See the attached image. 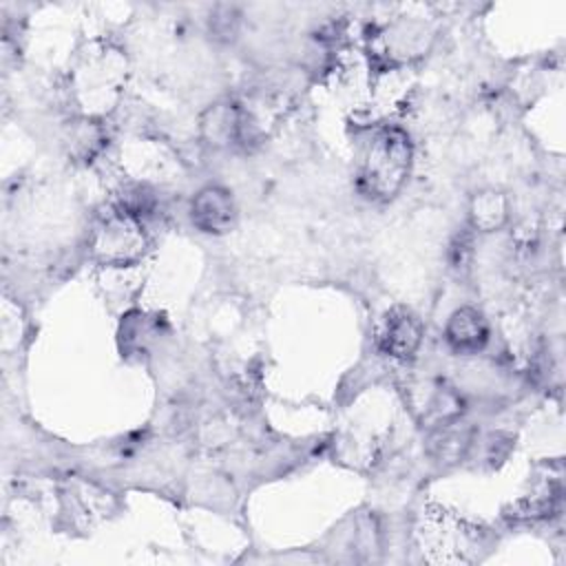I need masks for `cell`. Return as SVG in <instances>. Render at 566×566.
<instances>
[{"label":"cell","instance_id":"obj_1","mask_svg":"<svg viewBox=\"0 0 566 566\" xmlns=\"http://www.w3.org/2000/svg\"><path fill=\"white\" fill-rule=\"evenodd\" d=\"M413 161V144L405 128L380 126L365 142L358 159L356 188L371 201H389L405 186Z\"/></svg>","mask_w":566,"mask_h":566},{"label":"cell","instance_id":"obj_2","mask_svg":"<svg viewBox=\"0 0 566 566\" xmlns=\"http://www.w3.org/2000/svg\"><path fill=\"white\" fill-rule=\"evenodd\" d=\"M146 245L142 217L124 206L102 210L88 237L91 254L106 265H130L144 256Z\"/></svg>","mask_w":566,"mask_h":566},{"label":"cell","instance_id":"obj_3","mask_svg":"<svg viewBox=\"0 0 566 566\" xmlns=\"http://www.w3.org/2000/svg\"><path fill=\"white\" fill-rule=\"evenodd\" d=\"M422 336L424 325L418 314L405 305H396L382 314L376 338L382 354L398 360H409L420 349Z\"/></svg>","mask_w":566,"mask_h":566},{"label":"cell","instance_id":"obj_4","mask_svg":"<svg viewBox=\"0 0 566 566\" xmlns=\"http://www.w3.org/2000/svg\"><path fill=\"white\" fill-rule=\"evenodd\" d=\"M190 221L206 234H226L237 226V203L228 188L203 186L190 201Z\"/></svg>","mask_w":566,"mask_h":566},{"label":"cell","instance_id":"obj_5","mask_svg":"<svg viewBox=\"0 0 566 566\" xmlns=\"http://www.w3.org/2000/svg\"><path fill=\"white\" fill-rule=\"evenodd\" d=\"M199 135L212 148L241 144L245 135V113L234 102H214L199 117Z\"/></svg>","mask_w":566,"mask_h":566},{"label":"cell","instance_id":"obj_6","mask_svg":"<svg viewBox=\"0 0 566 566\" xmlns=\"http://www.w3.org/2000/svg\"><path fill=\"white\" fill-rule=\"evenodd\" d=\"M489 321L478 307H458L444 325V340L451 352L471 356L486 347L489 343Z\"/></svg>","mask_w":566,"mask_h":566},{"label":"cell","instance_id":"obj_7","mask_svg":"<svg viewBox=\"0 0 566 566\" xmlns=\"http://www.w3.org/2000/svg\"><path fill=\"white\" fill-rule=\"evenodd\" d=\"M473 444V429L462 422L460 418L431 427L427 438V451L429 455L444 467H453L462 462Z\"/></svg>","mask_w":566,"mask_h":566},{"label":"cell","instance_id":"obj_8","mask_svg":"<svg viewBox=\"0 0 566 566\" xmlns=\"http://www.w3.org/2000/svg\"><path fill=\"white\" fill-rule=\"evenodd\" d=\"M509 221V199L495 188H484L469 199V228L475 232H495Z\"/></svg>","mask_w":566,"mask_h":566},{"label":"cell","instance_id":"obj_9","mask_svg":"<svg viewBox=\"0 0 566 566\" xmlns=\"http://www.w3.org/2000/svg\"><path fill=\"white\" fill-rule=\"evenodd\" d=\"M239 27V13L234 7H217L210 13V33L217 40H232Z\"/></svg>","mask_w":566,"mask_h":566},{"label":"cell","instance_id":"obj_10","mask_svg":"<svg viewBox=\"0 0 566 566\" xmlns=\"http://www.w3.org/2000/svg\"><path fill=\"white\" fill-rule=\"evenodd\" d=\"M451 265L453 268H467L469 265V256H471V237L469 234H460L455 237V241L451 243Z\"/></svg>","mask_w":566,"mask_h":566}]
</instances>
